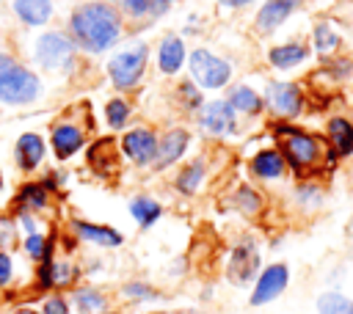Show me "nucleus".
<instances>
[{"label": "nucleus", "mask_w": 353, "mask_h": 314, "mask_svg": "<svg viewBox=\"0 0 353 314\" xmlns=\"http://www.w3.org/2000/svg\"><path fill=\"white\" fill-rule=\"evenodd\" d=\"M72 41L88 52L108 50L121 30V17L108 3H85L72 14Z\"/></svg>", "instance_id": "f257e3e1"}, {"label": "nucleus", "mask_w": 353, "mask_h": 314, "mask_svg": "<svg viewBox=\"0 0 353 314\" xmlns=\"http://www.w3.org/2000/svg\"><path fill=\"white\" fill-rule=\"evenodd\" d=\"M273 135L281 146V157L295 168V171H309L320 163L323 157V146L314 135L292 127V124H276Z\"/></svg>", "instance_id": "f03ea898"}, {"label": "nucleus", "mask_w": 353, "mask_h": 314, "mask_svg": "<svg viewBox=\"0 0 353 314\" xmlns=\"http://www.w3.org/2000/svg\"><path fill=\"white\" fill-rule=\"evenodd\" d=\"M39 94V77L11 61L8 55H0V102L6 105H25L33 102Z\"/></svg>", "instance_id": "7ed1b4c3"}, {"label": "nucleus", "mask_w": 353, "mask_h": 314, "mask_svg": "<svg viewBox=\"0 0 353 314\" xmlns=\"http://www.w3.org/2000/svg\"><path fill=\"white\" fill-rule=\"evenodd\" d=\"M143 69H146V44H135V47L119 52L116 58H110V63H108V74L119 88L135 85L141 80Z\"/></svg>", "instance_id": "20e7f679"}, {"label": "nucleus", "mask_w": 353, "mask_h": 314, "mask_svg": "<svg viewBox=\"0 0 353 314\" xmlns=\"http://www.w3.org/2000/svg\"><path fill=\"white\" fill-rule=\"evenodd\" d=\"M190 74L201 88H221V85H226L232 69L226 61L210 55L207 50H196V52H190Z\"/></svg>", "instance_id": "39448f33"}, {"label": "nucleus", "mask_w": 353, "mask_h": 314, "mask_svg": "<svg viewBox=\"0 0 353 314\" xmlns=\"http://www.w3.org/2000/svg\"><path fill=\"white\" fill-rule=\"evenodd\" d=\"M72 55H74V41L63 33H44L39 41H36V58L41 66L47 69H63L72 63Z\"/></svg>", "instance_id": "423d86ee"}, {"label": "nucleus", "mask_w": 353, "mask_h": 314, "mask_svg": "<svg viewBox=\"0 0 353 314\" xmlns=\"http://www.w3.org/2000/svg\"><path fill=\"white\" fill-rule=\"evenodd\" d=\"M256 267H259V253H256L254 242L243 240L232 251V259H229V281H234L237 286H243V284H248L254 278Z\"/></svg>", "instance_id": "0eeeda50"}, {"label": "nucleus", "mask_w": 353, "mask_h": 314, "mask_svg": "<svg viewBox=\"0 0 353 314\" xmlns=\"http://www.w3.org/2000/svg\"><path fill=\"white\" fill-rule=\"evenodd\" d=\"M287 267L284 264H270L259 278H256V286H254V295H251V306H262V303H270L276 300L284 286H287Z\"/></svg>", "instance_id": "6e6552de"}, {"label": "nucleus", "mask_w": 353, "mask_h": 314, "mask_svg": "<svg viewBox=\"0 0 353 314\" xmlns=\"http://www.w3.org/2000/svg\"><path fill=\"white\" fill-rule=\"evenodd\" d=\"M121 151L138 163V165H146L154 160L157 154V138L149 132V129H130L124 138H121Z\"/></svg>", "instance_id": "1a4fd4ad"}, {"label": "nucleus", "mask_w": 353, "mask_h": 314, "mask_svg": "<svg viewBox=\"0 0 353 314\" xmlns=\"http://www.w3.org/2000/svg\"><path fill=\"white\" fill-rule=\"evenodd\" d=\"M268 105L279 116H295L303 107V94L295 83H273L268 88Z\"/></svg>", "instance_id": "9d476101"}, {"label": "nucleus", "mask_w": 353, "mask_h": 314, "mask_svg": "<svg viewBox=\"0 0 353 314\" xmlns=\"http://www.w3.org/2000/svg\"><path fill=\"white\" fill-rule=\"evenodd\" d=\"M188 149V132L185 129H168L163 135V140L157 143V154H154V168H168L171 163H176Z\"/></svg>", "instance_id": "9b49d317"}, {"label": "nucleus", "mask_w": 353, "mask_h": 314, "mask_svg": "<svg viewBox=\"0 0 353 314\" xmlns=\"http://www.w3.org/2000/svg\"><path fill=\"white\" fill-rule=\"evenodd\" d=\"M201 124H204L207 132L221 135V132L232 129V124H234V107H232L229 102H223V99H215V102H210V105L204 107Z\"/></svg>", "instance_id": "f8f14e48"}, {"label": "nucleus", "mask_w": 353, "mask_h": 314, "mask_svg": "<svg viewBox=\"0 0 353 314\" xmlns=\"http://www.w3.org/2000/svg\"><path fill=\"white\" fill-rule=\"evenodd\" d=\"M14 157H17V165L22 171H33L41 163V157H44V140L36 132L19 135V140L14 146Z\"/></svg>", "instance_id": "ddd939ff"}, {"label": "nucleus", "mask_w": 353, "mask_h": 314, "mask_svg": "<svg viewBox=\"0 0 353 314\" xmlns=\"http://www.w3.org/2000/svg\"><path fill=\"white\" fill-rule=\"evenodd\" d=\"M80 146H83V132H80V127H74V124H58V127L52 129V149H55V157H58V160L72 157Z\"/></svg>", "instance_id": "4468645a"}, {"label": "nucleus", "mask_w": 353, "mask_h": 314, "mask_svg": "<svg viewBox=\"0 0 353 314\" xmlns=\"http://www.w3.org/2000/svg\"><path fill=\"white\" fill-rule=\"evenodd\" d=\"M298 3H301V0H268L265 8H262L259 17H256V28H259V30H276V28L292 14V8H295Z\"/></svg>", "instance_id": "2eb2a0df"}, {"label": "nucleus", "mask_w": 353, "mask_h": 314, "mask_svg": "<svg viewBox=\"0 0 353 314\" xmlns=\"http://www.w3.org/2000/svg\"><path fill=\"white\" fill-rule=\"evenodd\" d=\"M72 226L88 242H97V245H105V248L121 245V234L116 229H110V226H97V223H88V220H74Z\"/></svg>", "instance_id": "dca6fc26"}, {"label": "nucleus", "mask_w": 353, "mask_h": 314, "mask_svg": "<svg viewBox=\"0 0 353 314\" xmlns=\"http://www.w3.org/2000/svg\"><path fill=\"white\" fill-rule=\"evenodd\" d=\"M284 157H281V151L279 149H262L259 154H254V160H251V171L256 174V176H262V179H279L281 174H284Z\"/></svg>", "instance_id": "f3484780"}, {"label": "nucleus", "mask_w": 353, "mask_h": 314, "mask_svg": "<svg viewBox=\"0 0 353 314\" xmlns=\"http://www.w3.org/2000/svg\"><path fill=\"white\" fill-rule=\"evenodd\" d=\"M14 11L28 25H44L52 14L50 0H14Z\"/></svg>", "instance_id": "a211bd4d"}, {"label": "nucleus", "mask_w": 353, "mask_h": 314, "mask_svg": "<svg viewBox=\"0 0 353 314\" xmlns=\"http://www.w3.org/2000/svg\"><path fill=\"white\" fill-rule=\"evenodd\" d=\"M328 140L336 154H350L353 151V124L347 118H331L328 121Z\"/></svg>", "instance_id": "6ab92c4d"}, {"label": "nucleus", "mask_w": 353, "mask_h": 314, "mask_svg": "<svg viewBox=\"0 0 353 314\" xmlns=\"http://www.w3.org/2000/svg\"><path fill=\"white\" fill-rule=\"evenodd\" d=\"M182 61H185V47H182V41H179L176 36H168V39L160 44V69H163L165 74H174V72H179Z\"/></svg>", "instance_id": "aec40b11"}, {"label": "nucleus", "mask_w": 353, "mask_h": 314, "mask_svg": "<svg viewBox=\"0 0 353 314\" xmlns=\"http://www.w3.org/2000/svg\"><path fill=\"white\" fill-rule=\"evenodd\" d=\"M268 58L276 69H290V66H298L306 58V47L303 44H281V47H273Z\"/></svg>", "instance_id": "412c9836"}, {"label": "nucleus", "mask_w": 353, "mask_h": 314, "mask_svg": "<svg viewBox=\"0 0 353 314\" xmlns=\"http://www.w3.org/2000/svg\"><path fill=\"white\" fill-rule=\"evenodd\" d=\"M130 212H132V218H135L141 226H152V223L163 215V207H160L154 198H149V196H138V198L130 204Z\"/></svg>", "instance_id": "4be33fe9"}, {"label": "nucleus", "mask_w": 353, "mask_h": 314, "mask_svg": "<svg viewBox=\"0 0 353 314\" xmlns=\"http://www.w3.org/2000/svg\"><path fill=\"white\" fill-rule=\"evenodd\" d=\"M317 308H320V314H353V300H347L339 292H325V295H320Z\"/></svg>", "instance_id": "5701e85b"}, {"label": "nucleus", "mask_w": 353, "mask_h": 314, "mask_svg": "<svg viewBox=\"0 0 353 314\" xmlns=\"http://www.w3.org/2000/svg\"><path fill=\"white\" fill-rule=\"evenodd\" d=\"M229 105H232L234 110H243V113H256V110H259V96H256L251 88L237 85V88H232Z\"/></svg>", "instance_id": "b1692460"}, {"label": "nucleus", "mask_w": 353, "mask_h": 314, "mask_svg": "<svg viewBox=\"0 0 353 314\" xmlns=\"http://www.w3.org/2000/svg\"><path fill=\"white\" fill-rule=\"evenodd\" d=\"M201 179H204V165L201 163H193V165H188L176 176V190L179 193H196V187H199Z\"/></svg>", "instance_id": "393cba45"}, {"label": "nucleus", "mask_w": 353, "mask_h": 314, "mask_svg": "<svg viewBox=\"0 0 353 314\" xmlns=\"http://www.w3.org/2000/svg\"><path fill=\"white\" fill-rule=\"evenodd\" d=\"M19 204L22 207H28V209H41L44 204H47V193H44V187L41 185H25L22 190H19Z\"/></svg>", "instance_id": "a878e982"}, {"label": "nucleus", "mask_w": 353, "mask_h": 314, "mask_svg": "<svg viewBox=\"0 0 353 314\" xmlns=\"http://www.w3.org/2000/svg\"><path fill=\"white\" fill-rule=\"evenodd\" d=\"M105 116H108V124H110L113 129H119V127L127 121L130 107H127V102H124V99H110V102L105 105Z\"/></svg>", "instance_id": "bb28decb"}, {"label": "nucleus", "mask_w": 353, "mask_h": 314, "mask_svg": "<svg viewBox=\"0 0 353 314\" xmlns=\"http://www.w3.org/2000/svg\"><path fill=\"white\" fill-rule=\"evenodd\" d=\"M74 300H77L80 311H85V314L99 311V308L105 306V297H102L99 292H94V289H77V292H74Z\"/></svg>", "instance_id": "cd10ccee"}, {"label": "nucleus", "mask_w": 353, "mask_h": 314, "mask_svg": "<svg viewBox=\"0 0 353 314\" xmlns=\"http://www.w3.org/2000/svg\"><path fill=\"white\" fill-rule=\"evenodd\" d=\"M336 44H339V36L328 25H317V30H314V47H317V52H325V50H331Z\"/></svg>", "instance_id": "c85d7f7f"}, {"label": "nucleus", "mask_w": 353, "mask_h": 314, "mask_svg": "<svg viewBox=\"0 0 353 314\" xmlns=\"http://www.w3.org/2000/svg\"><path fill=\"white\" fill-rule=\"evenodd\" d=\"M259 196L251 190V187H240L237 190V207H240V212H245V215H254V212H259Z\"/></svg>", "instance_id": "c756f323"}, {"label": "nucleus", "mask_w": 353, "mask_h": 314, "mask_svg": "<svg viewBox=\"0 0 353 314\" xmlns=\"http://www.w3.org/2000/svg\"><path fill=\"white\" fill-rule=\"evenodd\" d=\"M50 275H52V286H55V284H58V286H66V284L74 278V267L66 264V262H52Z\"/></svg>", "instance_id": "7c9ffc66"}, {"label": "nucleus", "mask_w": 353, "mask_h": 314, "mask_svg": "<svg viewBox=\"0 0 353 314\" xmlns=\"http://www.w3.org/2000/svg\"><path fill=\"white\" fill-rule=\"evenodd\" d=\"M25 248H28V253H30L33 259H44V256H50V245H47V242H44V237H41V234H36V231H30V237H28Z\"/></svg>", "instance_id": "2f4dec72"}, {"label": "nucleus", "mask_w": 353, "mask_h": 314, "mask_svg": "<svg viewBox=\"0 0 353 314\" xmlns=\"http://www.w3.org/2000/svg\"><path fill=\"white\" fill-rule=\"evenodd\" d=\"M121 6H124L132 17H143V14H149V11L154 8L152 0H121Z\"/></svg>", "instance_id": "473e14b6"}, {"label": "nucleus", "mask_w": 353, "mask_h": 314, "mask_svg": "<svg viewBox=\"0 0 353 314\" xmlns=\"http://www.w3.org/2000/svg\"><path fill=\"white\" fill-rule=\"evenodd\" d=\"M14 245V223L11 218H0V248H11Z\"/></svg>", "instance_id": "72a5a7b5"}, {"label": "nucleus", "mask_w": 353, "mask_h": 314, "mask_svg": "<svg viewBox=\"0 0 353 314\" xmlns=\"http://www.w3.org/2000/svg\"><path fill=\"white\" fill-rule=\"evenodd\" d=\"M124 295H130V297H154V292L146 284H127L124 286Z\"/></svg>", "instance_id": "f704fd0d"}, {"label": "nucleus", "mask_w": 353, "mask_h": 314, "mask_svg": "<svg viewBox=\"0 0 353 314\" xmlns=\"http://www.w3.org/2000/svg\"><path fill=\"white\" fill-rule=\"evenodd\" d=\"M44 314H69L66 300H63V297H50V300L44 303Z\"/></svg>", "instance_id": "c9c22d12"}, {"label": "nucleus", "mask_w": 353, "mask_h": 314, "mask_svg": "<svg viewBox=\"0 0 353 314\" xmlns=\"http://www.w3.org/2000/svg\"><path fill=\"white\" fill-rule=\"evenodd\" d=\"M11 281V259L0 251V286H6Z\"/></svg>", "instance_id": "e433bc0d"}, {"label": "nucleus", "mask_w": 353, "mask_h": 314, "mask_svg": "<svg viewBox=\"0 0 353 314\" xmlns=\"http://www.w3.org/2000/svg\"><path fill=\"white\" fill-rule=\"evenodd\" d=\"M229 6H245V3H251V0H226Z\"/></svg>", "instance_id": "4c0bfd02"}, {"label": "nucleus", "mask_w": 353, "mask_h": 314, "mask_svg": "<svg viewBox=\"0 0 353 314\" xmlns=\"http://www.w3.org/2000/svg\"><path fill=\"white\" fill-rule=\"evenodd\" d=\"M14 314H39V311H33V308H19V311H14Z\"/></svg>", "instance_id": "58836bf2"}, {"label": "nucleus", "mask_w": 353, "mask_h": 314, "mask_svg": "<svg viewBox=\"0 0 353 314\" xmlns=\"http://www.w3.org/2000/svg\"><path fill=\"white\" fill-rule=\"evenodd\" d=\"M152 3H154V8H160V6H163V3H168V0H152Z\"/></svg>", "instance_id": "ea45409f"}]
</instances>
